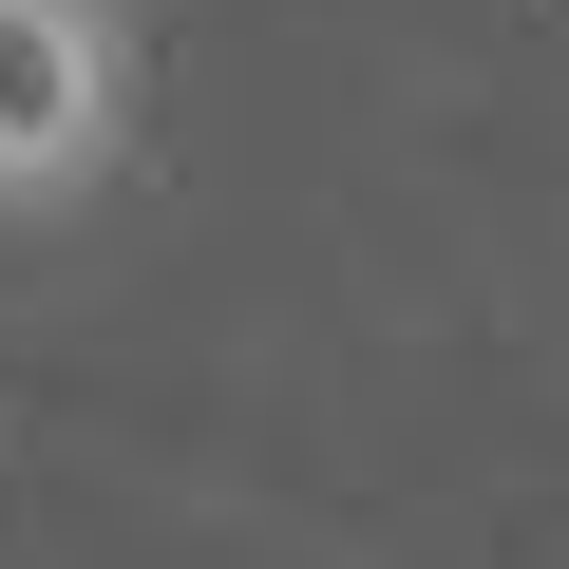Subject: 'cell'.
<instances>
[{"mask_svg": "<svg viewBox=\"0 0 569 569\" xmlns=\"http://www.w3.org/2000/svg\"><path fill=\"white\" fill-rule=\"evenodd\" d=\"M152 133L133 0H0V228H77Z\"/></svg>", "mask_w": 569, "mask_h": 569, "instance_id": "6da1fadb", "label": "cell"}]
</instances>
